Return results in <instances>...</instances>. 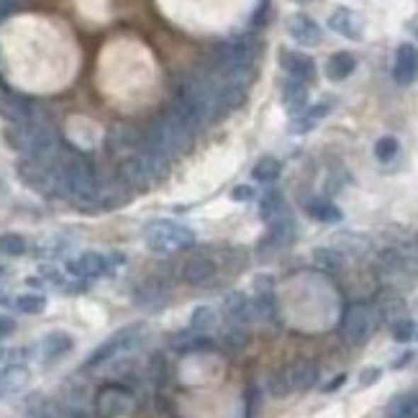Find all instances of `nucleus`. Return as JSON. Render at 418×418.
<instances>
[{
	"label": "nucleus",
	"mask_w": 418,
	"mask_h": 418,
	"mask_svg": "<svg viewBox=\"0 0 418 418\" xmlns=\"http://www.w3.org/2000/svg\"><path fill=\"white\" fill-rule=\"evenodd\" d=\"M411 359H413V351H405V354H400V357L392 362V370H403V367L411 362Z\"/></svg>",
	"instance_id": "45"
},
{
	"label": "nucleus",
	"mask_w": 418,
	"mask_h": 418,
	"mask_svg": "<svg viewBox=\"0 0 418 418\" xmlns=\"http://www.w3.org/2000/svg\"><path fill=\"white\" fill-rule=\"evenodd\" d=\"M375 275L388 285H400L418 275V256L405 254L400 249H385L375 259Z\"/></svg>",
	"instance_id": "9"
},
{
	"label": "nucleus",
	"mask_w": 418,
	"mask_h": 418,
	"mask_svg": "<svg viewBox=\"0 0 418 418\" xmlns=\"http://www.w3.org/2000/svg\"><path fill=\"white\" fill-rule=\"evenodd\" d=\"M305 213L321 223H339L344 218L341 208L334 205L331 200H326V198H310V200L305 203Z\"/></svg>",
	"instance_id": "26"
},
{
	"label": "nucleus",
	"mask_w": 418,
	"mask_h": 418,
	"mask_svg": "<svg viewBox=\"0 0 418 418\" xmlns=\"http://www.w3.org/2000/svg\"><path fill=\"white\" fill-rule=\"evenodd\" d=\"M385 418H418V392H400L388 403Z\"/></svg>",
	"instance_id": "28"
},
{
	"label": "nucleus",
	"mask_w": 418,
	"mask_h": 418,
	"mask_svg": "<svg viewBox=\"0 0 418 418\" xmlns=\"http://www.w3.org/2000/svg\"><path fill=\"white\" fill-rule=\"evenodd\" d=\"M329 28L334 34L344 36L349 41H362L364 36V23L351 8H337L334 13L329 16Z\"/></svg>",
	"instance_id": "16"
},
{
	"label": "nucleus",
	"mask_w": 418,
	"mask_h": 418,
	"mask_svg": "<svg viewBox=\"0 0 418 418\" xmlns=\"http://www.w3.org/2000/svg\"><path fill=\"white\" fill-rule=\"evenodd\" d=\"M283 106L288 108L290 115H300L305 108H308V85L300 80H288L283 82Z\"/></svg>",
	"instance_id": "22"
},
{
	"label": "nucleus",
	"mask_w": 418,
	"mask_h": 418,
	"mask_svg": "<svg viewBox=\"0 0 418 418\" xmlns=\"http://www.w3.org/2000/svg\"><path fill=\"white\" fill-rule=\"evenodd\" d=\"M167 172H169V157L147 147V144H144L142 152L126 157L121 162V182L136 190H147L149 185H154L162 177H167Z\"/></svg>",
	"instance_id": "4"
},
{
	"label": "nucleus",
	"mask_w": 418,
	"mask_h": 418,
	"mask_svg": "<svg viewBox=\"0 0 418 418\" xmlns=\"http://www.w3.org/2000/svg\"><path fill=\"white\" fill-rule=\"evenodd\" d=\"M392 77L398 85H411L418 77V49L413 44H400L395 52V64H392Z\"/></svg>",
	"instance_id": "17"
},
{
	"label": "nucleus",
	"mask_w": 418,
	"mask_h": 418,
	"mask_svg": "<svg viewBox=\"0 0 418 418\" xmlns=\"http://www.w3.org/2000/svg\"><path fill=\"white\" fill-rule=\"evenodd\" d=\"M169 300V290L162 280H142V283L134 288V303L144 310H162Z\"/></svg>",
	"instance_id": "14"
},
{
	"label": "nucleus",
	"mask_w": 418,
	"mask_h": 418,
	"mask_svg": "<svg viewBox=\"0 0 418 418\" xmlns=\"http://www.w3.org/2000/svg\"><path fill=\"white\" fill-rule=\"evenodd\" d=\"M413 337H416V321H413V318L405 316L392 324V339H395V341L405 344V341H411Z\"/></svg>",
	"instance_id": "37"
},
{
	"label": "nucleus",
	"mask_w": 418,
	"mask_h": 418,
	"mask_svg": "<svg viewBox=\"0 0 418 418\" xmlns=\"http://www.w3.org/2000/svg\"><path fill=\"white\" fill-rule=\"evenodd\" d=\"M329 111H331V103H316V106L305 108L303 115H305V118H310L313 123H318L321 118H324V115H329Z\"/></svg>",
	"instance_id": "39"
},
{
	"label": "nucleus",
	"mask_w": 418,
	"mask_h": 418,
	"mask_svg": "<svg viewBox=\"0 0 418 418\" xmlns=\"http://www.w3.org/2000/svg\"><path fill=\"white\" fill-rule=\"evenodd\" d=\"M283 213V193L280 190H267L262 198H259V216L270 223L275 216Z\"/></svg>",
	"instance_id": "30"
},
{
	"label": "nucleus",
	"mask_w": 418,
	"mask_h": 418,
	"mask_svg": "<svg viewBox=\"0 0 418 418\" xmlns=\"http://www.w3.org/2000/svg\"><path fill=\"white\" fill-rule=\"evenodd\" d=\"M313 259H316V264L326 267V270H339V267H344L346 256L334 249V247H316L313 249Z\"/></svg>",
	"instance_id": "33"
},
{
	"label": "nucleus",
	"mask_w": 418,
	"mask_h": 418,
	"mask_svg": "<svg viewBox=\"0 0 418 418\" xmlns=\"http://www.w3.org/2000/svg\"><path fill=\"white\" fill-rule=\"evenodd\" d=\"M18 175L28 188L39 190V193H62L60 177H57V169L52 162L23 159V162L18 164Z\"/></svg>",
	"instance_id": "10"
},
{
	"label": "nucleus",
	"mask_w": 418,
	"mask_h": 418,
	"mask_svg": "<svg viewBox=\"0 0 418 418\" xmlns=\"http://www.w3.org/2000/svg\"><path fill=\"white\" fill-rule=\"evenodd\" d=\"M231 198L239 203H247L254 198V188H252V185H237V188L231 190Z\"/></svg>",
	"instance_id": "41"
},
{
	"label": "nucleus",
	"mask_w": 418,
	"mask_h": 418,
	"mask_svg": "<svg viewBox=\"0 0 418 418\" xmlns=\"http://www.w3.org/2000/svg\"><path fill=\"white\" fill-rule=\"evenodd\" d=\"M31 113H34V106L31 101H26L23 95L16 93H3L0 95V115L11 123H26L31 121Z\"/></svg>",
	"instance_id": "21"
},
{
	"label": "nucleus",
	"mask_w": 418,
	"mask_h": 418,
	"mask_svg": "<svg viewBox=\"0 0 418 418\" xmlns=\"http://www.w3.org/2000/svg\"><path fill=\"white\" fill-rule=\"evenodd\" d=\"M380 378H383V370H380V367H364L362 375H359V385H362V388H370V385H375Z\"/></svg>",
	"instance_id": "40"
},
{
	"label": "nucleus",
	"mask_w": 418,
	"mask_h": 418,
	"mask_svg": "<svg viewBox=\"0 0 418 418\" xmlns=\"http://www.w3.org/2000/svg\"><path fill=\"white\" fill-rule=\"evenodd\" d=\"M354 69H357V60L349 52H337V55H331L329 62H326V77L334 82L346 80Z\"/></svg>",
	"instance_id": "27"
},
{
	"label": "nucleus",
	"mask_w": 418,
	"mask_h": 418,
	"mask_svg": "<svg viewBox=\"0 0 418 418\" xmlns=\"http://www.w3.org/2000/svg\"><path fill=\"white\" fill-rule=\"evenodd\" d=\"M277 62H280V67L290 74L293 80H300V82H313V80H316V62L310 60L308 55H303V52L280 49Z\"/></svg>",
	"instance_id": "15"
},
{
	"label": "nucleus",
	"mask_w": 418,
	"mask_h": 418,
	"mask_svg": "<svg viewBox=\"0 0 418 418\" xmlns=\"http://www.w3.org/2000/svg\"><path fill=\"white\" fill-rule=\"evenodd\" d=\"M316 126V123L310 121V118H305L303 113L300 115H293V121L288 123V128H290V134H308L310 128Z\"/></svg>",
	"instance_id": "38"
},
{
	"label": "nucleus",
	"mask_w": 418,
	"mask_h": 418,
	"mask_svg": "<svg viewBox=\"0 0 418 418\" xmlns=\"http://www.w3.org/2000/svg\"><path fill=\"white\" fill-rule=\"evenodd\" d=\"M213 275H216V264H213V259H208L205 254L190 256L188 262H185V267H182V277H185L190 285L208 283Z\"/></svg>",
	"instance_id": "24"
},
{
	"label": "nucleus",
	"mask_w": 418,
	"mask_h": 418,
	"mask_svg": "<svg viewBox=\"0 0 418 418\" xmlns=\"http://www.w3.org/2000/svg\"><path fill=\"white\" fill-rule=\"evenodd\" d=\"M8 303H13V300H11V298H8L6 293L0 290V305H8Z\"/></svg>",
	"instance_id": "46"
},
{
	"label": "nucleus",
	"mask_w": 418,
	"mask_h": 418,
	"mask_svg": "<svg viewBox=\"0 0 418 418\" xmlns=\"http://www.w3.org/2000/svg\"><path fill=\"white\" fill-rule=\"evenodd\" d=\"M16 310L18 313H26V316H36V313H44L47 308V298L39 295V293H23L13 300Z\"/></svg>",
	"instance_id": "31"
},
{
	"label": "nucleus",
	"mask_w": 418,
	"mask_h": 418,
	"mask_svg": "<svg viewBox=\"0 0 418 418\" xmlns=\"http://www.w3.org/2000/svg\"><path fill=\"white\" fill-rule=\"evenodd\" d=\"M346 383V375H337V378L331 380L329 385H324V392H334V390H339V388H341V385Z\"/></svg>",
	"instance_id": "43"
},
{
	"label": "nucleus",
	"mask_w": 418,
	"mask_h": 418,
	"mask_svg": "<svg viewBox=\"0 0 418 418\" xmlns=\"http://www.w3.org/2000/svg\"><path fill=\"white\" fill-rule=\"evenodd\" d=\"M223 316L229 321V326H247L254 321V313H252V300L244 293H229L226 300H223Z\"/></svg>",
	"instance_id": "18"
},
{
	"label": "nucleus",
	"mask_w": 418,
	"mask_h": 418,
	"mask_svg": "<svg viewBox=\"0 0 418 418\" xmlns=\"http://www.w3.org/2000/svg\"><path fill=\"white\" fill-rule=\"evenodd\" d=\"M295 239V221L290 213H280L270 221V231H267V244L275 249H283Z\"/></svg>",
	"instance_id": "23"
},
{
	"label": "nucleus",
	"mask_w": 418,
	"mask_h": 418,
	"mask_svg": "<svg viewBox=\"0 0 418 418\" xmlns=\"http://www.w3.org/2000/svg\"><path fill=\"white\" fill-rule=\"evenodd\" d=\"M372 329H375V310L367 303H351L339 324L341 341L349 346H362L372 337Z\"/></svg>",
	"instance_id": "8"
},
{
	"label": "nucleus",
	"mask_w": 418,
	"mask_h": 418,
	"mask_svg": "<svg viewBox=\"0 0 418 418\" xmlns=\"http://www.w3.org/2000/svg\"><path fill=\"white\" fill-rule=\"evenodd\" d=\"M16 3H18V0H0V21L6 18V16L11 13V11H13Z\"/></svg>",
	"instance_id": "44"
},
{
	"label": "nucleus",
	"mask_w": 418,
	"mask_h": 418,
	"mask_svg": "<svg viewBox=\"0 0 418 418\" xmlns=\"http://www.w3.org/2000/svg\"><path fill=\"white\" fill-rule=\"evenodd\" d=\"M144 242L152 252H177L196 244V231L172 218H154L144 229Z\"/></svg>",
	"instance_id": "5"
},
{
	"label": "nucleus",
	"mask_w": 418,
	"mask_h": 418,
	"mask_svg": "<svg viewBox=\"0 0 418 418\" xmlns=\"http://www.w3.org/2000/svg\"><path fill=\"white\" fill-rule=\"evenodd\" d=\"M400 152V144L395 136H383V139H378V144H375V157H378L380 162H392L395 157H398Z\"/></svg>",
	"instance_id": "36"
},
{
	"label": "nucleus",
	"mask_w": 418,
	"mask_h": 418,
	"mask_svg": "<svg viewBox=\"0 0 418 418\" xmlns=\"http://www.w3.org/2000/svg\"><path fill=\"white\" fill-rule=\"evenodd\" d=\"M329 247H334L344 256H359L364 252H370V239L362 237V234H354V231H344V234H337Z\"/></svg>",
	"instance_id": "25"
},
{
	"label": "nucleus",
	"mask_w": 418,
	"mask_h": 418,
	"mask_svg": "<svg viewBox=\"0 0 418 418\" xmlns=\"http://www.w3.org/2000/svg\"><path fill=\"white\" fill-rule=\"evenodd\" d=\"M74 346V339L69 337L67 331H49L47 337L39 341V354L41 362H57L67 354Z\"/></svg>",
	"instance_id": "20"
},
{
	"label": "nucleus",
	"mask_w": 418,
	"mask_h": 418,
	"mask_svg": "<svg viewBox=\"0 0 418 418\" xmlns=\"http://www.w3.org/2000/svg\"><path fill=\"white\" fill-rule=\"evenodd\" d=\"M134 408V395L121 388V385H106L95 395V411L101 418H115L123 416Z\"/></svg>",
	"instance_id": "11"
},
{
	"label": "nucleus",
	"mask_w": 418,
	"mask_h": 418,
	"mask_svg": "<svg viewBox=\"0 0 418 418\" xmlns=\"http://www.w3.org/2000/svg\"><path fill=\"white\" fill-rule=\"evenodd\" d=\"M6 142L26 159H36V162H55L60 154V139L44 123H13L6 131Z\"/></svg>",
	"instance_id": "2"
},
{
	"label": "nucleus",
	"mask_w": 418,
	"mask_h": 418,
	"mask_svg": "<svg viewBox=\"0 0 418 418\" xmlns=\"http://www.w3.org/2000/svg\"><path fill=\"white\" fill-rule=\"evenodd\" d=\"M285 31L290 34L293 41H298L300 47H318L324 39V31L316 21L310 18L308 13H293L285 21Z\"/></svg>",
	"instance_id": "12"
},
{
	"label": "nucleus",
	"mask_w": 418,
	"mask_h": 418,
	"mask_svg": "<svg viewBox=\"0 0 418 418\" xmlns=\"http://www.w3.org/2000/svg\"><path fill=\"white\" fill-rule=\"evenodd\" d=\"M193 144V128L182 121V115L175 108H167L162 115H157L147 134V147L162 152L164 157L185 154Z\"/></svg>",
	"instance_id": "3"
},
{
	"label": "nucleus",
	"mask_w": 418,
	"mask_h": 418,
	"mask_svg": "<svg viewBox=\"0 0 418 418\" xmlns=\"http://www.w3.org/2000/svg\"><path fill=\"white\" fill-rule=\"evenodd\" d=\"M16 331V321L11 316H6V313H0V339L11 337Z\"/></svg>",
	"instance_id": "42"
},
{
	"label": "nucleus",
	"mask_w": 418,
	"mask_h": 418,
	"mask_svg": "<svg viewBox=\"0 0 418 418\" xmlns=\"http://www.w3.org/2000/svg\"><path fill=\"white\" fill-rule=\"evenodd\" d=\"M144 324H131V326H123L118 329L115 334H111L106 341H103L98 349H93L88 359H85V370H95V367H101V364L111 362V359L121 357V354H128V351H134L136 346L142 344L144 339Z\"/></svg>",
	"instance_id": "6"
},
{
	"label": "nucleus",
	"mask_w": 418,
	"mask_h": 418,
	"mask_svg": "<svg viewBox=\"0 0 418 418\" xmlns=\"http://www.w3.org/2000/svg\"><path fill=\"white\" fill-rule=\"evenodd\" d=\"M378 313H380V318H383V321H388V324L392 326L395 321L405 318V316H403V313H405V303L400 300V298H395V295L383 298V303H380Z\"/></svg>",
	"instance_id": "34"
},
{
	"label": "nucleus",
	"mask_w": 418,
	"mask_h": 418,
	"mask_svg": "<svg viewBox=\"0 0 418 418\" xmlns=\"http://www.w3.org/2000/svg\"><path fill=\"white\" fill-rule=\"evenodd\" d=\"M52 164L60 177L62 193H67L82 208L98 205V180L88 157H82L80 152H60Z\"/></svg>",
	"instance_id": "1"
},
{
	"label": "nucleus",
	"mask_w": 418,
	"mask_h": 418,
	"mask_svg": "<svg viewBox=\"0 0 418 418\" xmlns=\"http://www.w3.org/2000/svg\"><path fill=\"white\" fill-rule=\"evenodd\" d=\"M111 259L108 256L98 254V252H82V254L67 259V272L80 280H90V277H101L111 272Z\"/></svg>",
	"instance_id": "13"
},
{
	"label": "nucleus",
	"mask_w": 418,
	"mask_h": 418,
	"mask_svg": "<svg viewBox=\"0 0 418 418\" xmlns=\"http://www.w3.org/2000/svg\"><path fill=\"white\" fill-rule=\"evenodd\" d=\"M0 254L3 256L26 254V239L21 237V234H0Z\"/></svg>",
	"instance_id": "35"
},
{
	"label": "nucleus",
	"mask_w": 418,
	"mask_h": 418,
	"mask_svg": "<svg viewBox=\"0 0 418 418\" xmlns=\"http://www.w3.org/2000/svg\"><path fill=\"white\" fill-rule=\"evenodd\" d=\"M280 172H283V164H280V159L277 157H262L259 162L252 167V177L259 182H275L277 177H280Z\"/></svg>",
	"instance_id": "29"
},
{
	"label": "nucleus",
	"mask_w": 418,
	"mask_h": 418,
	"mask_svg": "<svg viewBox=\"0 0 418 418\" xmlns=\"http://www.w3.org/2000/svg\"><path fill=\"white\" fill-rule=\"evenodd\" d=\"M318 380V367L310 359H293L285 364L283 370L275 372L270 378L272 395H288V392H303L310 390Z\"/></svg>",
	"instance_id": "7"
},
{
	"label": "nucleus",
	"mask_w": 418,
	"mask_h": 418,
	"mask_svg": "<svg viewBox=\"0 0 418 418\" xmlns=\"http://www.w3.org/2000/svg\"><path fill=\"white\" fill-rule=\"evenodd\" d=\"M213 326H216V310L210 305H198L193 310V318H190V329L196 334H203V331H210Z\"/></svg>",
	"instance_id": "32"
},
{
	"label": "nucleus",
	"mask_w": 418,
	"mask_h": 418,
	"mask_svg": "<svg viewBox=\"0 0 418 418\" xmlns=\"http://www.w3.org/2000/svg\"><path fill=\"white\" fill-rule=\"evenodd\" d=\"M295 3H310V0H295Z\"/></svg>",
	"instance_id": "47"
},
{
	"label": "nucleus",
	"mask_w": 418,
	"mask_h": 418,
	"mask_svg": "<svg viewBox=\"0 0 418 418\" xmlns=\"http://www.w3.org/2000/svg\"><path fill=\"white\" fill-rule=\"evenodd\" d=\"M28 380H31V372L23 364H6L0 370V400L18 395L28 385Z\"/></svg>",
	"instance_id": "19"
}]
</instances>
